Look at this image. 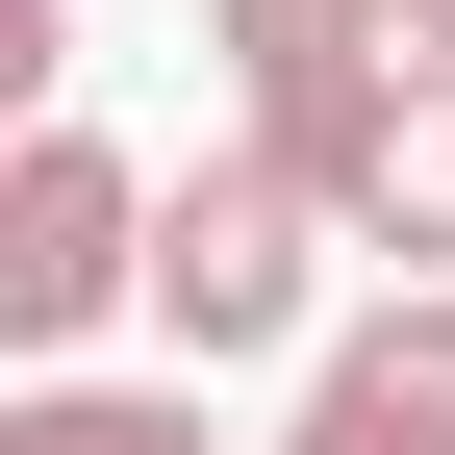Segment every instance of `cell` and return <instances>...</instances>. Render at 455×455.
I'll use <instances>...</instances> for the list:
<instances>
[{
  "instance_id": "2",
  "label": "cell",
  "mask_w": 455,
  "mask_h": 455,
  "mask_svg": "<svg viewBox=\"0 0 455 455\" xmlns=\"http://www.w3.org/2000/svg\"><path fill=\"white\" fill-rule=\"evenodd\" d=\"M127 304H152V178H127L101 127H26V152H0V355L76 379Z\"/></svg>"
},
{
  "instance_id": "6",
  "label": "cell",
  "mask_w": 455,
  "mask_h": 455,
  "mask_svg": "<svg viewBox=\"0 0 455 455\" xmlns=\"http://www.w3.org/2000/svg\"><path fill=\"white\" fill-rule=\"evenodd\" d=\"M0 76H26V101L76 76V0H0Z\"/></svg>"
},
{
  "instance_id": "5",
  "label": "cell",
  "mask_w": 455,
  "mask_h": 455,
  "mask_svg": "<svg viewBox=\"0 0 455 455\" xmlns=\"http://www.w3.org/2000/svg\"><path fill=\"white\" fill-rule=\"evenodd\" d=\"M0 455H203V379H26V405H0Z\"/></svg>"
},
{
  "instance_id": "4",
  "label": "cell",
  "mask_w": 455,
  "mask_h": 455,
  "mask_svg": "<svg viewBox=\"0 0 455 455\" xmlns=\"http://www.w3.org/2000/svg\"><path fill=\"white\" fill-rule=\"evenodd\" d=\"M329 228H355L379 278H455V51H405V101H379V152H355Z\"/></svg>"
},
{
  "instance_id": "3",
  "label": "cell",
  "mask_w": 455,
  "mask_h": 455,
  "mask_svg": "<svg viewBox=\"0 0 455 455\" xmlns=\"http://www.w3.org/2000/svg\"><path fill=\"white\" fill-rule=\"evenodd\" d=\"M278 455H455V278H405V304L329 329L304 405H278Z\"/></svg>"
},
{
  "instance_id": "1",
  "label": "cell",
  "mask_w": 455,
  "mask_h": 455,
  "mask_svg": "<svg viewBox=\"0 0 455 455\" xmlns=\"http://www.w3.org/2000/svg\"><path fill=\"white\" fill-rule=\"evenodd\" d=\"M329 253H355V228H329L304 178H278L253 127H228V152H178V178H152V355H178V379L278 355V329L329 304Z\"/></svg>"
},
{
  "instance_id": "7",
  "label": "cell",
  "mask_w": 455,
  "mask_h": 455,
  "mask_svg": "<svg viewBox=\"0 0 455 455\" xmlns=\"http://www.w3.org/2000/svg\"><path fill=\"white\" fill-rule=\"evenodd\" d=\"M379 26H405V51H455V0H379Z\"/></svg>"
}]
</instances>
